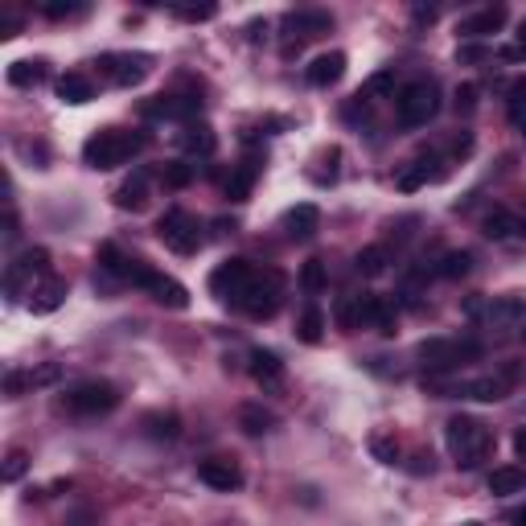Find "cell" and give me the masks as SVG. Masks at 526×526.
I'll use <instances>...</instances> for the list:
<instances>
[{"instance_id":"cell-12","label":"cell","mask_w":526,"mask_h":526,"mask_svg":"<svg viewBox=\"0 0 526 526\" xmlns=\"http://www.w3.org/2000/svg\"><path fill=\"white\" fill-rule=\"evenodd\" d=\"M514 382H518V366L510 362V366H502L497 374H481V379L460 382V395H469V399H478V403H497L514 390Z\"/></svg>"},{"instance_id":"cell-27","label":"cell","mask_w":526,"mask_h":526,"mask_svg":"<svg viewBox=\"0 0 526 526\" xmlns=\"http://www.w3.org/2000/svg\"><path fill=\"white\" fill-rule=\"evenodd\" d=\"M49 78V62L46 58H25V62H13L9 66V83L13 87H38Z\"/></svg>"},{"instance_id":"cell-17","label":"cell","mask_w":526,"mask_h":526,"mask_svg":"<svg viewBox=\"0 0 526 526\" xmlns=\"http://www.w3.org/2000/svg\"><path fill=\"white\" fill-rule=\"evenodd\" d=\"M62 301H66V280H58V276H49L38 288H30V312H38V317L62 309Z\"/></svg>"},{"instance_id":"cell-31","label":"cell","mask_w":526,"mask_h":526,"mask_svg":"<svg viewBox=\"0 0 526 526\" xmlns=\"http://www.w3.org/2000/svg\"><path fill=\"white\" fill-rule=\"evenodd\" d=\"M390 91H395V66H382V70H374L366 83H362V91H358V99H387Z\"/></svg>"},{"instance_id":"cell-44","label":"cell","mask_w":526,"mask_h":526,"mask_svg":"<svg viewBox=\"0 0 526 526\" xmlns=\"http://www.w3.org/2000/svg\"><path fill=\"white\" fill-rule=\"evenodd\" d=\"M502 58H506V62H522V58H526V21L518 25L514 46H502Z\"/></svg>"},{"instance_id":"cell-1","label":"cell","mask_w":526,"mask_h":526,"mask_svg":"<svg viewBox=\"0 0 526 526\" xmlns=\"http://www.w3.org/2000/svg\"><path fill=\"white\" fill-rule=\"evenodd\" d=\"M444 440H449V452L457 457L460 469H478L494 452V432L473 416H452L444 424Z\"/></svg>"},{"instance_id":"cell-11","label":"cell","mask_w":526,"mask_h":526,"mask_svg":"<svg viewBox=\"0 0 526 526\" xmlns=\"http://www.w3.org/2000/svg\"><path fill=\"white\" fill-rule=\"evenodd\" d=\"M95 66L103 70L116 87H136V83H145L148 78L153 58H148V54H108V58H99Z\"/></svg>"},{"instance_id":"cell-5","label":"cell","mask_w":526,"mask_h":526,"mask_svg":"<svg viewBox=\"0 0 526 526\" xmlns=\"http://www.w3.org/2000/svg\"><path fill=\"white\" fill-rule=\"evenodd\" d=\"M156 239L177 255H194L202 247V226H197V218L189 210L173 206V210H165V215L156 218Z\"/></svg>"},{"instance_id":"cell-6","label":"cell","mask_w":526,"mask_h":526,"mask_svg":"<svg viewBox=\"0 0 526 526\" xmlns=\"http://www.w3.org/2000/svg\"><path fill=\"white\" fill-rule=\"evenodd\" d=\"M62 408L70 416H108V411L119 408V390L103 379H91V382H78L62 395Z\"/></svg>"},{"instance_id":"cell-52","label":"cell","mask_w":526,"mask_h":526,"mask_svg":"<svg viewBox=\"0 0 526 526\" xmlns=\"http://www.w3.org/2000/svg\"><path fill=\"white\" fill-rule=\"evenodd\" d=\"M510 522H514V526H526V506L514 510V514H510Z\"/></svg>"},{"instance_id":"cell-18","label":"cell","mask_w":526,"mask_h":526,"mask_svg":"<svg viewBox=\"0 0 526 526\" xmlns=\"http://www.w3.org/2000/svg\"><path fill=\"white\" fill-rule=\"evenodd\" d=\"M309 83L312 87H333V83H341V75H346V54L341 49H333V54H321V58L309 62Z\"/></svg>"},{"instance_id":"cell-2","label":"cell","mask_w":526,"mask_h":526,"mask_svg":"<svg viewBox=\"0 0 526 526\" xmlns=\"http://www.w3.org/2000/svg\"><path fill=\"white\" fill-rule=\"evenodd\" d=\"M145 148V136L124 132V127H99L95 136L83 145V161L91 169H119Z\"/></svg>"},{"instance_id":"cell-30","label":"cell","mask_w":526,"mask_h":526,"mask_svg":"<svg viewBox=\"0 0 526 526\" xmlns=\"http://www.w3.org/2000/svg\"><path fill=\"white\" fill-rule=\"evenodd\" d=\"M387 263H390V255H387V247H362L358 255H354V267H358V276H382L387 272Z\"/></svg>"},{"instance_id":"cell-3","label":"cell","mask_w":526,"mask_h":526,"mask_svg":"<svg viewBox=\"0 0 526 526\" xmlns=\"http://www.w3.org/2000/svg\"><path fill=\"white\" fill-rule=\"evenodd\" d=\"M416 358L428 366L432 374H444V371H457L465 362L481 358V341H457V338H428L416 346Z\"/></svg>"},{"instance_id":"cell-24","label":"cell","mask_w":526,"mask_h":526,"mask_svg":"<svg viewBox=\"0 0 526 526\" xmlns=\"http://www.w3.org/2000/svg\"><path fill=\"white\" fill-rule=\"evenodd\" d=\"M181 148H186L189 156H210L218 148V136L210 124H186L181 127Z\"/></svg>"},{"instance_id":"cell-36","label":"cell","mask_w":526,"mask_h":526,"mask_svg":"<svg viewBox=\"0 0 526 526\" xmlns=\"http://www.w3.org/2000/svg\"><path fill=\"white\" fill-rule=\"evenodd\" d=\"M469 267H473V255L469 251H449L444 259H440L436 272L444 276V280H460V276H469Z\"/></svg>"},{"instance_id":"cell-38","label":"cell","mask_w":526,"mask_h":526,"mask_svg":"<svg viewBox=\"0 0 526 526\" xmlns=\"http://www.w3.org/2000/svg\"><path fill=\"white\" fill-rule=\"evenodd\" d=\"M194 173H197L194 165H186V161H173V165L161 169V181H165L169 189H186L189 181H194Z\"/></svg>"},{"instance_id":"cell-20","label":"cell","mask_w":526,"mask_h":526,"mask_svg":"<svg viewBox=\"0 0 526 526\" xmlns=\"http://www.w3.org/2000/svg\"><path fill=\"white\" fill-rule=\"evenodd\" d=\"M148 296H153L156 304H165V309H189V293H186V284H177L173 276H153V284L145 288Z\"/></svg>"},{"instance_id":"cell-35","label":"cell","mask_w":526,"mask_h":526,"mask_svg":"<svg viewBox=\"0 0 526 526\" xmlns=\"http://www.w3.org/2000/svg\"><path fill=\"white\" fill-rule=\"evenodd\" d=\"M325 284H329V276H325V263L321 259H309L301 267V288L309 296H317V293H325Z\"/></svg>"},{"instance_id":"cell-33","label":"cell","mask_w":526,"mask_h":526,"mask_svg":"<svg viewBox=\"0 0 526 526\" xmlns=\"http://www.w3.org/2000/svg\"><path fill=\"white\" fill-rule=\"evenodd\" d=\"M145 432L153 440H177L181 436V419L169 411V416H161V411H153V416H145Z\"/></svg>"},{"instance_id":"cell-50","label":"cell","mask_w":526,"mask_h":526,"mask_svg":"<svg viewBox=\"0 0 526 526\" xmlns=\"http://www.w3.org/2000/svg\"><path fill=\"white\" fill-rule=\"evenodd\" d=\"M411 17H416V25H432V21H436V9H424V4H419Z\"/></svg>"},{"instance_id":"cell-21","label":"cell","mask_w":526,"mask_h":526,"mask_svg":"<svg viewBox=\"0 0 526 526\" xmlns=\"http://www.w3.org/2000/svg\"><path fill=\"white\" fill-rule=\"evenodd\" d=\"M486 317H489V325H522L526 321V296H518V293L497 296L486 309Z\"/></svg>"},{"instance_id":"cell-15","label":"cell","mask_w":526,"mask_h":526,"mask_svg":"<svg viewBox=\"0 0 526 526\" xmlns=\"http://www.w3.org/2000/svg\"><path fill=\"white\" fill-rule=\"evenodd\" d=\"M197 111H202V99H197V95H161V99H153V103L145 108V116L186 119V124H194Z\"/></svg>"},{"instance_id":"cell-47","label":"cell","mask_w":526,"mask_h":526,"mask_svg":"<svg viewBox=\"0 0 526 526\" xmlns=\"http://www.w3.org/2000/svg\"><path fill=\"white\" fill-rule=\"evenodd\" d=\"M41 13H46L49 21H62V17H70V13H78V4H62V0H54V4H41Z\"/></svg>"},{"instance_id":"cell-48","label":"cell","mask_w":526,"mask_h":526,"mask_svg":"<svg viewBox=\"0 0 526 526\" xmlns=\"http://www.w3.org/2000/svg\"><path fill=\"white\" fill-rule=\"evenodd\" d=\"M489 49L486 46H457V62H486Z\"/></svg>"},{"instance_id":"cell-45","label":"cell","mask_w":526,"mask_h":526,"mask_svg":"<svg viewBox=\"0 0 526 526\" xmlns=\"http://www.w3.org/2000/svg\"><path fill=\"white\" fill-rule=\"evenodd\" d=\"M452 103H457V111H473L478 108V87H473V83L457 87V99H452Z\"/></svg>"},{"instance_id":"cell-37","label":"cell","mask_w":526,"mask_h":526,"mask_svg":"<svg viewBox=\"0 0 526 526\" xmlns=\"http://www.w3.org/2000/svg\"><path fill=\"white\" fill-rule=\"evenodd\" d=\"M371 452H374V460H382V465H395V460H399V440L390 436V432H374Z\"/></svg>"},{"instance_id":"cell-16","label":"cell","mask_w":526,"mask_h":526,"mask_svg":"<svg viewBox=\"0 0 526 526\" xmlns=\"http://www.w3.org/2000/svg\"><path fill=\"white\" fill-rule=\"evenodd\" d=\"M247 371H251V379L259 382V387L276 390L284 382V362L276 358L272 350H251V358H247Z\"/></svg>"},{"instance_id":"cell-54","label":"cell","mask_w":526,"mask_h":526,"mask_svg":"<svg viewBox=\"0 0 526 526\" xmlns=\"http://www.w3.org/2000/svg\"><path fill=\"white\" fill-rule=\"evenodd\" d=\"M465 526H481V522H465Z\"/></svg>"},{"instance_id":"cell-25","label":"cell","mask_w":526,"mask_h":526,"mask_svg":"<svg viewBox=\"0 0 526 526\" xmlns=\"http://www.w3.org/2000/svg\"><path fill=\"white\" fill-rule=\"evenodd\" d=\"M58 99H62V103L83 108V103H91V99H95V83H91L87 75H75V70H70V75L58 78Z\"/></svg>"},{"instance_id":"cell-49","label":"cell","mask_w":526,"mask_h":526,"mask_svg":"<svg viewBox=\"0 0 526 526\" xmlns=\"http://www.w3.org/2000/svg\"><path fill=\"white\" fill-rule=\"evenodd\" d=\"M17 30H21V21L13 17V13H4V21H0V33H4V38H13Z\"/></svg>"},{"instance_id":"cell-23","label":"cell","mask_w":526,"mask_h":526,"mask_svg":"<svg viewBox=\"0 0 526 526\" xmlns=\"http://www.w3.org/2000/svg\"><path fill=\"white\" fill-rule=\"evenodd\" d=\"M489 494L494 497H510V494H522L526 489V469H518V465H502V469H494L489 473Z\"/></svg>"},{"instance_id":"cell-39","label":"cell","mask_w":526,"mask_h":526,"mask_svg":"<svg viewBox=\"0 0 526 526\" xmlns=\"http://www.w3.org/2000/svg\"><path fill=\"white\" fill-rule=\"evenodd\" d=\"M395 325H399V312H395V304L387 301V296H379V309H374V325L371 329H379V333H395Z\"/></svg>"},{"instance_id":"cell-55","label":"cell","mask_w":526,"mask_h":526,"mask_svg":"<svg viewBox=\"0 0 526 526\" xmlns=\"http://www.w3.org/2000/svg\"><path fill=\"white\" fill-rule=\"evenodd\" d=\"M522 338H526V329H522Z\"/></svg>"},{"instance_id":"cell-8","label":"cell","mask_w":526,"mask_h":526,"mask_svg":"<svg viewBox=\"0 0 526 526\" xmlns=\"http://www.w3.org/2000/svg\"><path fill=\"white\" fill-rule=\"evenodd\" d=\"M255 276L259 272H255L247 259H226V263H218L215 272H210V293L223 296V301H231V304H239V296L251 288Z\"/></svg>"},{"instance_id":"cell-42","label":"cell","mask_w":526,"mask_h":526,"mask_svg":"<svg viewBox=\"0 0 526 526\" xmlns=\"http://www.w3.org/2000/svg\"><path fill=\"white\" fill-rule=\"evenodd\" d=\"M30 379H33V390H38V387H54V382L62 379V366H58V362H46V366H33V371H30Z\"/></svg>"},{"instance_id":"cell-4","label":"cell","mask_w":526,"mask_h":526,"mask_svg":"<svg viewBox=\"0 0 526 526\" xmlns=\"http://www.w3.org/2000/svg\"><path fill=\"white\" fill-rule=\"evenodd\" d=\"M436 111H440V91H436V83H428V78L408 83V87L399 91V99H395V116H399L403 127H424Z\"/></svg>"},{"instance_id":"cell-9","label":"cell","mask_w":526,"mask_h":526,"mask_svg":"<svg viewBox=\"0 0 526 526\" xmlns=\"http://www.w3.org/2000/svg\"><path fill=\"white\" fill-rule=\"evenodd\" d=\"M33 280H49V251L46 247H30L17 263H9V272H4V293L17 301V296L25 293V284H33Z\"/></svg>"},{"instance_id":"cell-13","label":"cell","mask_w":526,"mask_h":526,"mask_svg":"<svg viewBox=\"0 0 526 526\" xmlns=\"http://www.w3.org/2000/svg\"><path fill=\"white\" fill-rule=\"evenodd\" d=\"M510 21V9L506 4H489V9H478L473 17H465L457 25V33L460 38H469V41H481V38H489V33H502V25Z\"/></svg>"},{"instance_id":"cell-40","label":"cell","mask_w":526,"mask_h":526,"mask_svg":"<svg viewBox=\"0 0 526 526\" xmlns=\"http://www.w3.org/2000/svg\"><path fill=\"white\" fill-rule=\"evenodd\" d=\"M25 469H30V457H25L21 449H13L9 457H4V481H9V486L13 481H21L25 478Z\"/></svg>"},{"instance_id":"cell-22","label":"cell","mask_w":526,"mask_h":526,"mask_svg":"<svg viewBox=\"0 0 526 526\" xmlns=\"http://www.w3.org/2000/svg\"><path fill=\"white\" fill-rule=\"evenodd\" d=\"M481 234H486V239H494V243H502V239L518 234V215H514V210H506V206H494V210L481 218Z\"/></svg>"},{"instance_id":"cell-53","label":"cell","mask_w":526,"mask_h":526,"mask_svg":"<svg viewBox=\"0 0 526 526\" xmlns=\"http://www.w3.org/2000/svg\"><path fill=\"white\" fill-rule=\"evenodd\" d=\"M518 127H522V136H526V116H522V119H518Z\"/></svg>"},{"instance_id":"cell-41","label":"cell","mask_w":526,"mask_h":526,"mask_svg":"<svg viewBox=\"0 0 526 526\" xmlns=\"http://www.w3.org/2000/svg\"><path fill=\"white\" fill-rule=\"evenodd\" d=\"M4 390H9V399H21L25 390H33L30 371H9V374H4Z\"/></svg>"},{"instance_id":"cell-26","label":"cell","mask_w":526,"mask_h":526,"mask_svg":"<svg viewBox=\"0 0 526 526\" xmlns=\"http://www.w3.org/2000/svg\"><path fill=\"white\" fill-rule=\"evenodd\" d=\"M111 197H116L119 210H145V206H148V177L145 173H132Z\"/></svg>"},{"instance_id":"cell-46","label":"cell","mask_w":526,"mask_h":526,"mask_svg":"<svg viewBox=\"0 0 526 526\" xmlns=\"http://www.w3.org/2000/svg\"><path fill=\"white\" fill-rule=\"evenodd\" d=\"M66 526H99V514L91 506H78L66 514Z\"/></svg>"},{"instance_id":"cell-51","label":"cell","mask_w":526,"mask_h":526,"mask_svg":"<svg viewBox=\"0 0 526 526\" xmlns=\"http://www.w3.org/2000/svg\"><path fill=\"white\" fill-rule=\"evenodd\" d=\"M514 452H518V457H526V428L514 432Z\"/></svg>"},{"instance_id":"cell-43","label":"cell","mask_w":526,"mask_h":526,"mask_svg":"<svg viewBox=\"0 0 526 526\" xmlns=\"http://www.w3.org/2000/svg\"><path fill=\"white\" fill-rule=\"evenodd\" d=\"M173 13L181 21H210L218 9H215V4H173Z\"/></svg>"},{"instance_id":"cell-32","label":"cell","mask_w":526,"mask_h":526,"mask_svg":"<svg viewBox=\"0 0 526 526\" xmlns=\"http://www.w3.org/2000/svg\"><path fill=\"white\" fill-rule=\"evenodd\" d=\"M432 177H436V169H432V161H416V165H408L399 177H395V186H399L403 194H416L419 186H428Z\"/></svg>"},{"instance_id":"cell-10","label":"cell","mask_w":526,"mask_h":526,"mask_svg":"<svg viewBox=\"0 0 526 526\" xmlns=\"http://www.w3.org/2000/svg\"><path fill=\"white\" fill-rule=\"evenodd\" d=\"M284 30H288V46H284V58H293L296 49L304 46V41L321 38V33L333 30V17L321 9H304V13H293V17L284 21Z\"/></svg>"},{"instance_id":"cell-28","label":"cell","mask_w":526,"mask_h":526,"mask_svg":"<svg viewBox=\"0 0 526 526\" xmlns=\"http://www.w3.org/2000/svg\"><path fill=\"white\" fill-rule=\"evenodd\" d=\"M239 428L247 436H263V432L276 428V416L267 408H259V403H247V408H239Z\"/></svg>"},{"instance_id":"cell-34","label":"cell","mask_w":526,"mask_h":526,"mask_svg":"<svg viewBox=\"0 0 526 526\" xmlns=\"http://www.w3.org/2000/svg\"><path fill=\"white\" fill-rule=\"evenodd\" d=\"M325 333V312L321 309H304L301 312V325H296V338L309 341V346H317Z\"/></svg>"},{"instance_id":"cell-19","label":"cell","mask_w":526,"mask_h":526,"mask_svg":"<svg viewBox=\"0 0 526 526\" xmlns=\"http://www.w3.org/2000/svg\"><path fill=\"white\" fill-rule=\"evenodd\" d=\"M317 226H321V210H317L312 202H301V206H293V210L284 215V231L293 234V239H301V243L317 234Z\"/></svg>"},{"instance_id":"cell-29","label":"cell","mask_w":526,"mask_h":526,"mask_svg":"<svg viewBox=\"0 0 526 526\" xmlns=\"http://www.w3.org/2000/svg\"><path fill=\"white\" fill-rule=\"evenodd\" d=\"M255 177H259V165H251V161H247V165H239L231 173V181H226V197H231V202H247V197H251V189H255Z\"/></svg>"},{"instance_id":"cell-7","label":"cell","mask_w":526,"mask_h":526,"mask_svg":"<svg viewBox=\"0 0 526 526\" xmlns=\"http://www.w3.org/2000/svg\"><path fill=\"white\" fill-rule=\"evenodd\" d=\"M239 309H243L251 321H267V317H276V309H280V276L276 272L255 276L251 288L239 296Z\"/></svg>"},{"instance_id":"cell-14","label":"cell","mask_w":526,"mask_h":526,"mask_svg":"<svg viewBox=\"0 0 526 526\" xmlns=\"http://www.w3.org/2000/svg\"><path fill=\"white\" fill-rule=\"evenodd\" d=\"M197 478H202L210 489H218V494L243 489V469L234 465V460H226V457H210V460H202V465H197Z\"/></svg>"}]
</instances>
